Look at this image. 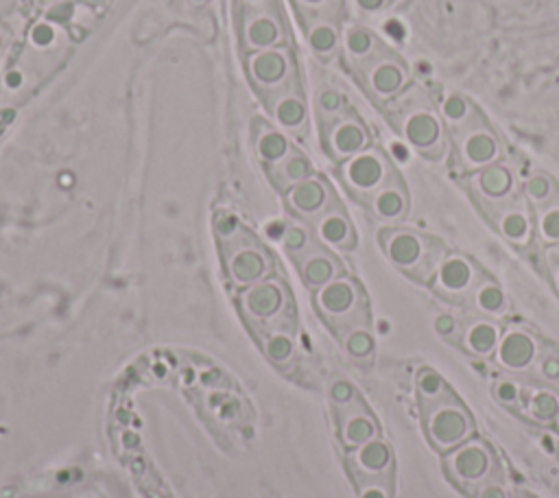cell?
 Segmentation results:
<instances>
[{
	"label": "cell",
	"instance_id": "obj_1",
	"mask_svg": "<svg viewBox=\"0 0 559 498\" xmlns=\"http://www.w3.org/2000/svg\"><path fill=\"white\" fill-rule=\"evenodd\" d=\"M380 245L386 258L417 282H432L441 260L448 253L439 240L404 227L382 229Z\"/></svg>",
	"mask_w": 559,
	"mask_h": 498
},
{
	"label": "cell",
	"instance_id": "obj_2",
	"mask_svg": "<svg viewBox=\"0 0 559 498\" xmlns=\"http://www.w3.org/2000/svg\"><path fill=\"white\" fill-rule=\"evenodd\" d=\"M441 456L448 478L467 494H474L478 485L502 472L496 450L480 437H469Z\"/></svg>",
	"mask_w": 559,
	"mask_h": 498
},
{
	"label": "cell",
	"instance_id": "obj_3",
	"mask_svg": "<svg viewBox=\"0 0 559 498\" xmlns=\"http://www.w3.org/2000/svg\"><path fill=\"white\" fill-rule=\"evenodd\" d=\"M317 306L321 315L343 330L362 328L367 321V306L360 286L352 277H336L317 290Z\"/></svg>",
	"mask_w": 559,
	"mask_h": 498
},
{
	"label": "cell",
	"instance_id": "obj_4",
	"mask_svg": "<svg viewBox=\"0 0 559 498\" xmlns=\"http://www.w3.org/2000/svg\"><path fill=\"white\" fill-rule=\"evenodd\" d=\"M421 422L430 446L441 454L474 437V419L456 395L430 408Z\"/></svg>",
	"mask_w": 559,
	"mask_h": 498
},
{
	"label": "cell",
	"instance_id": "obj_5",
	"mask_svg": "<svg viewBox=\"0 0 559 498\" xmlns=\"http://www.w3.org/2000/svg\"><path fill=\"white\" fill-rule=\"evenodd\" d=\"M341 177L345 186L358 197H371L384 183H389L397 173L393 170L389 157L378 149H365L349 157L341 166Z\"/></svg>",
	"mask_w": 559,
	"mask_h": 498
},
{
	"label": "cell",
	"instance_id": "obj_6",
	"mask_svg": "<svg viewBox=\"0 0 559 498\" xmlns=\"http://www.w3.org/2000/svg\"><path fill=\"white\" fill-rule=\"evenodd\" d=\"M483 273L480 269L465 256L461 253H445V258L441 260L435 277H432V288L437 295L456 301V304H465L469 301L474 288L483 282Z\"/></svg>",
	"mask_w": 559,
	"mask_h": 498
},
{
	"label": "cell",
	"instance_id": "obj_7",
	"mask_svg": "<svg viewBox=\"0 0 559 498\" xmlns=\"http://www.w3.org/2000/svg\"><path fill=\"white\" fill-rule=\"evenodd\" d=\"M247 70L253 85L262 92H277L284 90L293 76V61L290 52L280 48L253 50L247 55Z\"/></svg>",
	"mask_w": 559,
	"mask_h": 498
},
{
	"label": "cell",
	"instance_id": "obj_8",
	"mask_svg": "<svg viewBox=\"0 0 559 498\" xmlns=\"http://www.w3.org/2000/svg\"><path fill=\"white\" fill-rule=\"evenodd\" d=\"M542 343L537 341L535 334H531L524 328H509L496 347V363L504 367L511 374H522L528 371L537 356H539Z\"/></svg>",
	"mask_w": 559,
	"mask_h": 498
},
{
	"label": "cell",
	"instance_id": "obj_9",
	"mask_svg": "<svg viewBox=\"0 0 559 498\" xmlns=\"http://www.w3.org/2000/svg\"><path fill=\"white\" fill-rule=\"evenodd\" d=\"M500 155L498 140L491 131L485 129L483 122H476L463 131H459V159L467 170H480L491 166Z\"/></svg>",
	"mask_w": 559,
	"mask_h": 498
},
{
	"label": "cell",
	"instance_id": "obj_10",
	"mask_svg": "<svg viewBox=\"0 0 559 498\" xmlns=\"http://www.w3.org/2000/svg\"><path fill=\"white\" fill-rule=\"evenodd\" d=\"M240 37L242 44L249 52L253 50H266V48H280L286 39V31L282 20L269 11H253L242 17L240 26Z\"/></svg>",
	"mask_w": 559,
	"mask_h": 498
},
{
	"label": "cell",
	"instance_id": "obj_11",
	"mask_svg": "<svg viewBox=\"0 0 559 498\" xmlns=\"http://www.w3.org/2000/svg\"><path fill=\"white\" fill-rule=\"evenodd\" d=\"M325 144L332 157L336 159H349L358 155L360 151L369 149V131L358 118L352 116H338L330 120L328 133H325Z\"/></svg>",
	"mask_w": 559,
	"mask_h": 498
},
{
	"label": "cell",
	"instance_id": "obj_12",
	"mask_svg": "<svg viewBox=\"0 0 559 498\" xmlns=\"http://www.w3.org/2000/svg\"><path fill=\"white\" fill-rule=\"evenodd\" d=\"M367 85L378 98H391L406 85V68L404 63L393 55L382 50L378 57H373L369 63H365Z\"/></svg>",
	"mask_w": 559,
	"mask_h": 498
},
{
	"label": "cell",
	"instance_id": "obj_13",
	"mask_svg": "<svg viewBox=\"0 0 559 498\" xmlns=\"http://www.w3.org/2000/svg\"><path fill=\"white\" fill-rule=\"evenodd\" d=\"M352 470L358 481L362 478H393V452L386 441L371 439L358 448H354Z\"/></svg>",
	"mask_w": 559,
	"mask_h": 498
},
{
	"label": "cell",
	"instance_id": "obj_14",
	"mask_svg": "<svg viewBox=\"0 0 559 498\" xmlns=\"http://www.w3.org/2000/svg\"><path fill=\"white\" fill-rule=\"evenodd\" d=\"M378 437H380L378 422L358 398L341 406V439L347 448L354 450Z\"/></svg>",
	"mask_w": 559,
	"mask_h": 498
},
{
	"label": "cell",
	"instance_id": "obj_15",
	"mask_svg": "<svg viewBox=\"0 0 559 498\" xmlns=\"http://www.w3.org/2000/svg\"><path fill=\"white\" fill-rule=\"evenodd\" d=\"M498 210H491L496 227L513 245H528L533 236V218L524 201H496Z\"/></svg>",
	"mask_w": 559,
	"mask_h": 498
},
{
	"label": "cell",
	"instance_id": "obj_16",
	"mask_svg": "<svg viewBox=\"0 0 559 498\" xmlns=\"http://www.w3.org/2000/svg\"><path fill=\"white\" fill-rule=\"evenodd\" d=\"M402 135L417 151L428 155L435 153V146L441 142V122L430 109H413L402 120Z\"/></svg>",
	"mask_w": 559,
	"mask_h": 498
},
{
	"label": "cell",
	"instance_id": "obj_17",
	"mask_svg": "<svg viewBox=\"0 0 559 498\" xmlns=\"http://www.w3.org/2000/svg\"><path fill=\"white\" fill-rule=\"evenodd\" d=\"M288 205L301 216H321L332 205V194L325 181L308 177L288 188Z\"/></svg>",
	"mask_w": 559,
	"mask_h": 498
},
{
	"label": "cell",
	"instance_id": "obj_18",
	"mask_svg": "<svg viewBox=\"0 0 559 498\" xmlns=\"http://www.w3.org/2000/svg\"><path fill=\"white\" fill-rule=\"evenodd\" d=\"M371 212L382 221H400L408 212V194L400 177H393L378 192L369 197Z\"/></svg>",
	"mask_w": 559,
	"mask_h": 498
},
{
	"label": "cell",
	"instance_id": "obj_19",
	"mask_svg": "<svg viewBox=\"0 0 559 498\" xmlns=\"http://www.w3.org/2000/svg\"><path fill=\"white\" fill-rule=\"evenodd\" d=\"M317 236L336 249H352L356 242L354 227L345 212L338 205H330L319 218H317Z\"/></svg>",
	"mask_w": 559,
	"mask_h": 498
},
{
	"label": "cell",
	"instance_id": "obj_20",
	"mask_svg": "<svg viewBox=\"0 0 559 498\" xmlns=\"http://www.w3.org/2000/svg\"><path fill=\"white\" fill-rule=\"evenodd\" d=\"M242 304L253 317L269 319L284 308V290L275 282H258L245 290Z\"/></svg>",
	"mask_w": 559,
	"mask_h": 498
},
{
	"label": "cell",
	"instance_id": "obj_21",
	"mask_svg": "<svg viewBox=\"0 0 559 498\" xmlns=\"http://www.w3.org/2000/svg\"><path fill=\"white\" fill-rule=\"evenodd\" d=\"M500 336H502V330L496 321L476 319L465 328L461 343L469 354H474L478 358H489L496 354Z\"/></svg>",
	"mask_w": 559,
	"mask_h": 498
},
{
	"label": "cell",
	"instance_id": "obj_22",
	"mask_svg": "<svg viewBox=\"0 0 559 498\" xmlns=\"http://www.w3.org/2000/svg\"><path fill=\"white\" fill-rule=\"evenodd\" d=\"M415 391H417V402H419V413L426 415L430 408L437 404L454 398V391L448 387L441 374H437L430 367H421L415 376Z\"/></svg>",
	"mask_w": 559,
	"mask_h": 498
},
{
	"label": "cell",
	"instance_id": "obj_23",
	"mask_svg": "<svg viewBox=\"0 0 559 498\" xmlns=\"http://www.w3.org/2000/svg\"><path fill=\"white\" fill-rule=\"evenodd\" d=\"M273 120L293 133H304L306 129V103L297 92H282L271 103Z\"/></svg>",
	"mask_w": 559,
	"mask_h": 498
},
{
	"label": "cell",
	"instance_id": "obj_24",
	"mask_svg": "<svg viewBox=\"0 0 559 498\" xmlns=\"http://www.w3.org/2000/svg\"><path fill=\"white\" fill-rule=\"evenodd\" d=\"M269 271V260L253 247H240L229 258V273L238 284H253Z\"/></svg>",
	"mask_w": 559,
	"mask_h": 498
},
{
	"label": "cell",
	"instance_id": "obj_25",
	"mask_svg": "<svg viewBox=\"0 0 559 498\" xmlns=\"http://www.w3.org/2000/svg\"><path fill=\"white\" fill-rule=\"evenodd\" d=\"M341 275V264L328 251H310L301 258V277L308 286L321 288Z\"/></svg>",
	"mask_w": 559,
	"mask_h": 498
},
{
	"label": "cell",
	"instance_id": "obj_26",
	"mask_svg": "<svg viewBox=\"0 0 559 498\" xmlns=\"http://www.w3.org/2000/svg\"><path fill=\"white\" fill-rule=\"evenodd\" d=\"M478 192L483 194V201H504L513 188V177L509 173V168L500 166V164H491L478 170V175L474 177Z\"/></svg>",
	"mask_w": 559,
	"mask_h": 498
},
{
	"label": "cell",
	"instance_id": "obj_27",
	"mask_svg": "<svg viewBox=\"0 0 559 498\" xmlns=\"http://www.w3.org/2000/svg\"><path fill=\"white\" fill-rule=\"evenodd\" d=\"M308 46L319 57H330L341 42V33L330 17H314L306 28Z\"/></svg>",
	"mask_w": 559,
	"mask_h": 498
},
{
	"label": "cell",
	"instance_id": "obj_28",
	"mask_svg": "<svg viewBox=\"0 0 559 498\" xmlns=\"http://www.w3.org/2000/svg\"><path fill=\"white\" fill-rule=\"evenodd\" d=\"M255 153L262 162L277 164L290 153V142L280 129L262 124L255 133Z\"/></svg>",
	"mask_w": 559,
	"mask_h": 498
},
{
	"label": "cell",
	"instance_id": "obj_29",
	"mask_svg": "<svg viewBox=\"0 0 559 498\" xmlns=\"http://www.w3.org/2000/svg\"><path fill=\"white\" fill-rule=\"evenodd\" d=\"M343 46H345V52L358 61V63H369L373 57H378L382 50L376 35L362 26H349L345 33H343Z\"/></svg>",
	"mask_w": 559,
	"mask_h": 498
},
{
	"label": "cell",
	"instance_id": "obj_30",
	"mask_svg": "<svg viewBox=\"0 0 559 498\" xmlns=\"http://www.w3.org/2000/svg\"><path fill=\"white\" fill-rule=\"evenodd\" d=\"M469 304L478 310V312H483V315H487V317H498V315H502L504 310H507V295L502 293V288L496 284V282H491V280H483L476 288H474V293H472V297H469Z\"/></svg>",
	"mask_w": 559,
	"mask_h": 498
},
{
	"label": "cell",
	"instance_id": "obj_31",
	"mask_svg": "<svg viewBox=\"0 0 559 498\" xmlns=\"http://www.w3.org/2000/svg\"><path fill=\"white\" fill-rule=\"evenodd\" d=\"M522 406L537 422H552L559 415V398L550 389H533L524 391Z\"/></svg>",
	"mask_w": 559,
	"mask_h": 498
},
{
	"label": "cell",
	"instance_id": "obj_32",
	"mask_svg": "<svg viewBox=\"0 0 559 498\" xmlns=\"http://www.w3.org/2000/svg\"><path fill=\"white\" fill-rule=\"evenodd\" d=\"M310 173H312V166H310L308 157L301 155V153H297V151H295V153H288L282 162L273 164V177H275V181H277L280 186H284V188H290V186H295V183H299V181L312 177Z\"/></svg>",
	"mask_w": 559,
	"mask_h": 498
},
{
	"label": "cell",
	"instance_id": "obj_33",
	"mask_svg": "<svg viewBox=\"0 0 559 498\" xmlns=\"http://www.w3.org/2000/svg\"><path fill=\"white\" fill-rule=\"evenodd\" d=\"M441 116L450 122V124H454V127H459V131H463V129H467V127H472V124H476V122H480V120H476V122H472V116H474V107H472V103L469 100H465L463 96H459V94H450V96H445L443 100H441Z\"/></svg>",
	"mask_w": 559,
	"mask_h": 498
},
{
	"label": "cell",
	"instance_id": "obj_34",
	"mask_svg": "<svg viewBox=\"0 0 559 498\" xmlns=\"http://www.w3.org/2000/svg\"><path fill=\"white\" fill-rule=\"evenodd\" d=\"M535 227H537V234L544 242L559 245V197L539 205Z\"/></svg>",
	"mask_w": 559,
	"mask_h": 498
},
{
	"label": "cell",
	"instance_id": "obj_35",
	"mask_svg": "<svg viewBox=\"0 0 559 498\" xmlns=\"http://www.w3.org/2000/svg\"><path fill=\"white\" fill-rule=\"evenodd\" d=\"M345 349L358 358V360H369L373 354V336L365 328H354L345 334Z\"/></svg>",
	"mask_w": 559,
	"mask_h": 498
},
{
	"label": "cell",
	"instance_id": "obj_36",
	"mask_svg": "<svg viewBox=\"0 0 559 498\" xmlns=\"http://www.w3.org/2000/svg\"><path fill=\"white\" fill-rule=\"evenodd\" d=\"M524 190H526V197H528L537 208L544 205V203H548V201H552L555 197H559L557 190H555V183L550 181V177H546V175H542V173L528 177Z\"/></svg>",
	"mask_w": 559,
	"mask_h": 498
},
{
	"label": "cell",
	"instance_id": "obj_37",
	"mask_svg": "<svg viewBox=\"0 0 559 498\" xmlns=\"http://www.w3.org/2000/svg\"><path fill=\"white\" fill-rule=\"evenodd\" d=\"M535 371L546 382H559V349L552 345H542L535 360Z\"/></svg>",
	"mask_w": 559,
	"mask_h": 498
},
{
	"label": "cell",
	"instance_id": "obj_38",
	"mask_svg": "<svg viewBox=\"0 0 559 498\" xmlns=\"http://www.w3.org/2000/svg\"><path fill=\"white\" fill-rule=\"evenodd\" d=\"M317 105H319V111H321L323 116H328L330 120H334V118H338V114L345 109V98H343L341 92H336V90H332V87H325V90L319 92Z\"/></svg>",
	"mask_w": 559,
	"mask_h": 498
},
{
	"label": "cell",
	"instance_id": "obj_39",
	"mask_svg": "<svg viewBox=\"0 0 559 498\" xmlns=\"http://www.w3.org/2000/svg\"><path fill=\"white\" fill-rule=\"evenodd\" d=\"M493 395L507 406H518V404H522L524 391L513 378H500L493 387Z\"/></svg>",
	"mask_w": 559,
	"mask_h": 498
},
{
	"label": "cell",
	"instance_id": "obj_40",
	"mask_svg": "<svg viewBox=\"0 0 559 498\" xmlns=\"http://www.w3.org/2000/svg\"><path fill=\"white\" fill-rule=\"evenodd\" d=\"M360 498H391L393 483L391 478H362L358 481Z\"/></svg>",
	"mask_w": 559,
	"mask_h": 498
},
{
	"label": "cell",
	"instance_id": "obj_41",
	"mask_svg": "<svg viewBox=\"0 0 559 498\" xmlns=\"http://www.w3.org/2000/svg\"><path fill=\"white\" fill-rule=\"evenodd\" d=\"M472 496H474V498H509V491H507V487H504L502 472L493 474V476L487 478L483 485H478Z\"/></svg>",
	"mask_w": 559,
	"mask_h": 498
},
{
	"label": "cell",
	"instance_id": "obj_42",
	"mask_svg": "<svg viewBox=\"0 0 559 498\" xmlns=\"http://www.w3.org/2000/svg\"><path fill=\"white\" fill-rule=\"evenodd\" d=\"M301 13L314 17H328L330 11L338 7V0H293Z\"/></svg>",
	"mask_w": 559,
	"mask_h": 498
},
{
	"label": "cell",
	"instance_id": "obj_43",
	"mask_svg": "<svg viewBox=\"0 0 559 498\" xmlns=\"http://www.w3.org/2000/svg\"><path fill=\"white\" fill-rule=\"evenodd\" d=\"M282 242H284V247H286L288 251L299 253V251H304V249L308 247V234H306L304 227L293 225V227H286V229H284Z\"/></svg>",
	"mask_w": 559,
	"mask_h": 498
},
{
	"label": "cell",
	"instance_id": "obj_44",
	"mask_svg": "<svg viewBox=\"0 0 559 498\" xmlns=\"http://www.w3.org/2000/svg\"><path fill=\"white\" fill-rule=\"evenodd\" d=\"M266 352L275 360H286L293 354V341L286 334H273L266 343Z\"/></svg>",
	"mask_w": 559,
	"mask_h": 498
},
{
	"label": "cell",
	"instance_id": "obj_45",
	"mask_svg": "<svg viewBox=\"0 0 559 498\" xmlns=\"http://www.w3.org/2000/svg\"><path fill=\"white\" fill-rule=\"evenodd\" d=\"M330 393H332V398H334V402H336L338 406L349 404V402H354V400L358 398V395H356V389H354L347 380H336V382L332 384Z\"/></svg>",
	"mask_w": 559,
	"mask_h": 498
},
{
	"label": "cell",
	"instance_id": "obj_46",
	"mask_svg": "<svg viewBox=\"0 0 559 498\" xmlns=\"http://www.w3.org/2000/svg\"><path fill=\"white\" fill-rule=\"evenodd\" d=\"M435 330L441 334V336H452V332L456 330V319L448 312H441L437 315L435 319Z\"/></svg>",
	"mask_w": 559,
	"mask_h": 498
},
{
	"label": "cell",
	"instance_id": "obj_47",
	"mask_svg": "<svg viewBox=\"0 0 559 498\" xmlns=\"http://www.w3.org/2000/svg\"><path fill=\"white\" fill-rule=\"evenodd\" d=\"M216 232H218L223 238H229L231 234L238 232V221H236L234 216H229V214H221V216L216 218Z\"/></svg>",
	"mask_w": 559,
	"mask_h": 498
},
{
	"label": "cell",
	"instance_id": "obj_48",
	"mask_svg": "<svg viewBox=\"0 0 559 498\" xmlns=\"http://www.w3.org/2000/svg\"><path fill=\"white\" fill-rule=\"evenodd\" d=\"M52 37H55V33H52V28H50L48 24H39V26H35V31L31 33V39H33L37 46H46Z\"/></svg>",
	"mask_w": 559,
	"mask_h": 498
},
{
	"label": "cell",
	"instance_id": "obj_49",
	"mask_svg": "<svg viewBox=\"0 0 559 498\" xmlns=\"http://www.w3.org/2000/svg\"><path fill=\"white\" fill-rule=\"evenodd\" d=\"M240 7L247 11V13H253V11H269L275 7V0H238Z\"/></svg>",
	"mask_w": 559,
	"mask_h": 498
},
{
	"label": "cell",
	"instance_id": "obj_50",
	"mask_svg": "<svg viewBox=\"0 0 559 498\" xmlns=\"http://www.w3.org/2000/svg\"><path fill=\"white\" fill-rule=\"evenodd\" d=\"M389 2H391V0H356V4H358L362 11H367V13L380 11V9H384Z\"/></svg>",
	"mask_w": 559,
	"mask_h": 498
},
{
	"label": "cell",
	"instance_id": "obj_51",
	"mask_svg": "<svg viewBox=\"0 0 559 498\" xmlns=\"http://www.w3.org/2000/svg\"><path fill=\"white\" fill-rule=\"evenodd\" d=\"M7 85H11V87H20L22 85V81H24V76H22V72L20 70H13V72H9L7 74Z\"/></svg>",
	"mask_w": 559,
	"mask_h": 498
},
{
	"label": "cell",
	"instance_id": "obj_52",
	"mask_svg": "<svg viewBox=\"0 0 559 498\" xmlns=\"http://www.w3.org/2000/svg\"><path fill=\"white\" fill-rule=\"evenodd\" d=\"M552 275H555V284H557V290H559V262L555 264V269H552Z\"/></svg>",
	"mask_w": 559,
	"mask_h": 498
},
{
	"label": "cell",
	"instance_id": "obj_53",
	"mask_svg": "<svg viewBox=\"0 0 559 498\" xmlns=\"http://www.w3.org/2000/svg\"><path fill=\"white\" fill-rule=\"evenodd\" d=\"M194 2H207V0H194Z\"/></svg>",
	"mask_w": 559,
	"mask_h": 498
}]
</instances>
